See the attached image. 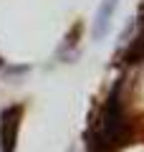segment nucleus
<instances>
[{
  "instance_id": "f257e3e1",
  "label": "nucleus",
  "mask_w": 144,
  "mask_h": 152,
  "mask_svg": "<svg viewBox=\"0 0 144 152\" xmlns=\"http://www.w3.org/2000/svg\"><path fill=\"white\" fill-rule=\"evenodd\" d=\"M20 117H23V104H13V107L3 109V114H0V152L15 150Z\"/></svg>"
},
{
  "instance_id": "f03ea898",
  "label": "nucleus",
  "mask_w": 144,
  "mask_h": 152,
  "mask_svg": "<svg viewBox=\"0 0 144 152\" xmlns=\"http://www.w3.org/2000/svg\"><path fill=\"white\" fill-rule=\"evenodd\" d=\"M119 0H101V5H99V13H96V23H94V38L96 41H101L106 36V28L114 18V10H116Z\"/></svg>"
}]
</instances>
